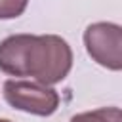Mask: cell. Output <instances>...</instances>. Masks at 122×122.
I'll return each mask as SVG.
<instances>
[{
    "label": "cell",
    "mask_w": 122,
    "mask_h": 122,
    "mask_svg": "<svg viewBox=\"0 0 122 122\" xmlns=\"http://www.w3.org/2000/svg\"><path fill=\"white\" fill-rule=\"evenodd\" d=\"M72 50L57 34H11L0 42V71L53 86L71 72Z\"/></svg>",
    "instance_id": "cell-1"
},
{
    "label": "cell",
    "mask_w": 122,
    "mask_h": 122,
    "mask_svg": "<svg viewBox=\"0 0 122 122\" xmlns=\"http://www.w3.org/2000/svg\"><path fill=\"white\" fill-rule=\"evenodd\" d=\"M4 99L10 107L36 116H50L59 107V93L34 80H6Z\"/></svg>",
    "instance_id": "cell-2"
},
{
    "label": "cell",
    "mask_w": 122,
    "mask_h": 122,
    "mask_svg": "<svg viewBox=\"0 0 122 122\" xmlns=\"http://www.w3.org/2000/svg\"><path fill=\"white\" fill-rule=\"evenodd\" d=\"M88 55L109 71L122 69V27L111 21L92 23L84 30Z\"/></svg>",
    "instance_id": "cell-3"
},
{
    "label": "cell",
    "mask_w": 122,
    "mask_h": 122,
    "mask_svg": "<svg viewBox=\"0 0 122 122\" xmlns=\"http://www.w3.org/2000/svg\"><path fill=\"white\" fill-rule=\"evenodd\" d=\"M71 122H122V111L118 107H101L95 111L78 112Z\"/></svg>",
    "instance_id": "cell-4"
},
{
    "label": "cell",
    "mask_w": 122,
    "mask_h": 122,
    "mask_svg": "<svg viewBox=\"0 0 122 122\" xmlns=\"http://www.w3.org/2000/svg\"><path fill=\"white\" fill-rule=\"evenodd\" d=\"M29 0H0V19H15L27 10Z\"/></svg>",
    "instance_id": "cell-5"
},
{
    "label": "cell",
    "mask_w": 122,
    "mask_h": 122,
    "mask_svg": "<svg viewBox=\"0 0 122 122\" xmlns=\"http://www.w3.org/2000/svg\"><path fill=\"white\" fill-rule=\"evenodd\" d=\"M0 122H11V120H8V118H0Z\"/></svg>",
    "instance_id": "cell-6"
}]
</instances>
